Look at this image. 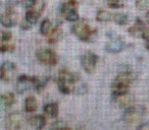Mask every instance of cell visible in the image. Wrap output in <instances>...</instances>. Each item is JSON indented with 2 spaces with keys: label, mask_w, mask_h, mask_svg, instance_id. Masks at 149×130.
I'll return each instance as SVG.
<instances>
[{
  "label": "cell",
  "mask_w": 149,
  "mask_h": 130,
  "mask_svg": "<svg viewBox=\"0 0 149 130\" xmlns=\"http://www.w3.org/2000/svg\"><path fill=\"white\" fill-rule=\"evenodd\" d=\"M77 81H79V77L66 69H61L58 73V89L63 95L74 93L77 89Z\"/></svg>",
  "instance_id": "6da1fadb"
},
{
  "label": "cell",
  "mask_w": 149,
  "mask_h": 130,
  "mask_svg": "<svg viewBox=\"0 0 149 130\" xmlns=\"http://www.w3.org/2000/svg\"><path fill=\"white\" fill-rule=\"evenodd\" d=\"M133 76L131 72H122L114 78L111 83V91L114 98L126 95L129 91V87L132 85Z\"/></svg>",
  "instance_id": "7a4b0ae2"
},
{
  "label": "cell",
  "mask_w": 149,
  "mask_h": 130,
  "mask_svg": "<svg viewBox=\"0 0 149 130\" xmlns=\"http://www.w3.org/2000/svg\"><path fill=\"white\" fill-rule=\"evenodd\" d=\"M44 8H45V3L42 0H38L37 3L34 7L30 9H27V12H26L25 19L22 21L21 28L22 30H29L33 27L34 25H36L39 19L40 15L42 14Z\"/></svg>",
  "instance_id": "3957f363"
},
{
  "label": "cell",
  "mask_w": 149,
  "mask_h": 130,
  "mask_svg": "<svg viewBox=\"0 0 149 130\" xmlns=\"http://www.w3.org/2000/svg\"><path fill=\"white\" fill-rule=\"evenodd\" d=\"M72 33L83 42H90L93 35H95V31L91 29L85 19L76 21L72 27Z\"/></svg>",
  "instance_id": "277c9868"
},
{
  "label": "cell",
  "mask_w": 149,
  "mask_h": 130,
  "mask_svg": "<svg viewBox=\"0 0 149 130\" xmlns=\"http://www.w3.org/2000/svg\"><path fill=\"white\" fill-rule=\"evenodd\" d=\"M77 2L74 0H68L64 2L60 7V14L68 21L76 23L79 21V13L77 11Z\"/></svg>",
  "instance_id": "5b68a950"
},
{
  "label": "cell",
  "mask_w": 149,
  "mask_h": 130,
  "mask_svg": "<svg viewBox=\"0 0 149 130\" xmlns=\"http://www.w3.org/2000/svg\"><path fill=\"white\" fill-rule=\"evenodd\" d=\"M108 42L105 45V50L109 53H118L125 47L123 39L116 33H108Z\"/></svg>",
  "instance_id": "8992f818"
},
{
  "label": "cell",
  "mask_w": 149,
  "mask_h": 130,
  "mask_svg": "<svg viewBox=\"0 0 149 130\" xmlns=\"http://www.w3.org/2000/svg\"><path fill=\"white\" fill-rule=\"evenodd\" d=\"M36 56H37V59L45 65L53 66L57 63V56H56L55 52L52 51L51 49H48V48L39 49L37 51Z\"/></svg>",
  "instance_id": "52a82bcc"
},
{
  "label": "cell",
  "mask_w": 149,
  "mask_h": 130,
  "mask_svg": "<svg viewBox=\"0 0 149 130\" xmlns=\"http://www.w3.org/2000/svg\"><path fill=\"white\" fill-rule=\"evenodd\" d=\"M98 56L93 52H87L81 58V64L87 73H93L97 66Z\"/></svg>",
  "instance_id": "ba28073f"
},
{
  "label": "cell",
  "mask_w": 149,
  "mask_h": 130,
  "mask_svg": "<svg viewBox=\"0 0 149 130\" xmlns=\"http://www.w3.org/2000/svg\"><path fill=\"white\" fill-rule=\"evenodd\" d=\"M144 115V110L142 108L137 107H130L126 110L124 114V120L127 123L135 124L141 121Z\"/></svg>",
  "instance_id": "9c48e42d"
},
{
  "label": "cell",
  "mask_w": 149,
  "mask_h": 130,
  "mask_svg": "<svg viewBox=\"0 0 149 130\" xmlns=\"http://www.w3.org/2000/svg\"><path fill=\"white\" fill-rule=\"evenodd\" d=\"M15 72H17V65L13 62L5 61L1 65L0 77L3 81H10L15 77Z\"/></svg>",
  "instance_id": "30bf717a"
},
{
  "label": "cell",
  "mask_w": 149,
  "mask_h": 130,
  "mask_svg": "<svg viewBox=\"0 0 149 130\" xmlns=\"http://www.w3.org/2000/svg\"><path fill=\"white\" fill-rule=\"evenodd\" d=\"M35 76H27V75H21L17 81V91L19 94H24L25 91H29L30 89H35Z\"/></svg>",
  "instance_id": "8fae6325"
},
{
  "label": "cell",
  "mask_w": 149,
  "mask_h": 130,
  "mask_svg": "<svg viewBox=\"0 0 149 130\" xmlns=\"http://www.w3.org/2000/svg\"><path fill=\"white\" fill-rule=\"evenodd\" d=\"M24 122V116L21 113H11L6 118V128L9 130H19Z\"/></svg>",
  "instance_id": "7c38bea8"
},
{
  "label": "cell",
  "mask_w": 149,
  "mask_h": 130,
  "mask_svg": "<svg viewBox=\"0 0 149 130\" xmlns=\"http://www.w3.org/2000/svg\"><path fill=\"white\" fill-rule=\"evenodd\" d=\"M2 25L5 28H13L17 23V15L15 7H6V10L1 17Z\"/></svg>",
  "instance_id": "4fadbf2b"
},
{
  "label": "cell",
  "mask_w": 149,
  "mask_h": 130,
  "mask_svg": "<svg viewBox=\"0 0 149 130\" xmlns=\"http://www.w3.org/2000/svg\"><path fill=\"white\" fill-rule=\"evenodd\" d=\"M147 32V28L140 19H136L135 23L132 27L129 29V34L135 38H143L144 39L145 34Z\"/></svg>",
  "instance_id": "5bb4252c"
},
{
  "label": "cell",
  "mask_w": 149,
  "mask_h": 130,
  "mask_svg": "<svg viewBox=\"0 0 149 130\" xmlns=\"http://www.w3.org/2000/svg\"><path fill=\"white\" fill-rule=\"evenodd\" d=\"M29 123L35 130H41L46 125V119L42 115H36L30 118Z\"/></svg>",
  "instance_id": "9a60e30c"
},
{
  "label": "cell",
  "mask_w": 149,
  "mask_h": 130,
  "mask_svg": "<svg viewBox=\"0 0 149 130\" xmlns=\"http://www.w3.org/2000/svg\"><path fill=\"white\" fill-rule=\"evenodd\" d=\"M38 108V103H37V100H36L35 97H28L25 101V110L26 112L28 113H33L37 110Z\"/></svg>",
  "instance_id": "2e32d148"
},
{
  "label": "cell",
  "mask_w": 149,
  "mask_h": 130,
  "mask_svg": "<svg viewBox=\"0 0 149 130\" xmlns=\"http://www.w3.org/2000/svg\"><path fill=\"white\" fill-rule=\"evenodd\" d=\"M62 36V31L60 28L56 27V28H53L51 30V32L49 33V35L47 36V39H48V42L51 44H54L56 42H58L60 40Z\"/></svg>",
  "instance_id": "e0dca14e"
},
{
  "label": "cell",
  "mask_w": 149,
  "mask_h": 130,
  "mask_svg": "<svg viewBox=\"0 0 149 130\" xmlns=\"http://www.w3.org/2000/svg\"><path fill=\"white\" fill-rule=\"evenodd\" d=\"M44 113L51 118H55L58 115V105L56 103H49L44 107Z\"/></svg>",
  "instance_id": "ac0fdd59"
},
{
  "label": "cell",
  "mask_w": 149,
  "mask_h": 130,
  "mask_svg": "<svg viewBox=\"0 0 149 130\" xmlns=\"http://www.w3.org/2000/svg\"><path fill=\"white\" fill-rule=\"evenodd\" d=\"M113 17L114 14L110 13L109 11L107 10H99L96 14V19L97 21H100V23H107V21H113Z\"/></svg>",
  "instance_id": "d6986e66"
},
{
  "label": "cell",
  "mask_w": 149,
  "mask_h": 130,
  "mask_svg": "<svg viewBox=\"0 0 149 130\" xmlns=\"http://www.w3.org/2000/svg\"><path fill=\"white\" fill-rule=\"evenodd\" d=\"M52 29H53V28H52L51 21H50L49 19H45L42 21L41 25H40V33H41L42 35L47 37V36L49 35L50 32H51Z\"/></svg>",
  "instance_id": "ffe728a7"
},
{
  "label": "cell",
  "mask_w": 149,
  "mask_h": 130,
  "mask_svg": "<svg viewBox=\"0 0 149 130\" xmlns=\"http://www.w3.org/2000/svg\"><path fill=\"white\" fill-rule=\"evenodd\" d=\"M113 21H114V23H116L118 25H127V23L129 21V17L127 13L118 12L114 14Z\"/></svg>",
  "instance_id": "44dd1931"
},
{
  "label": "cell",
  "mask_w": 149,
  "mask_h": 130,
  "mask_svg": "<svg viewBox=\"0 0 149 130\" xmlns=\"http://www.w3.org/2000/svg\"><path fill=\"white\" fill-rule=\"evenodd\" d=\"M2 102L5 107H10L15 103V96L13 93H6L2 95Z\"/></svg>",
  "instance_id": "7402d4cb"
},
{
  "label": "cell",
  "mask_w": 149,
  "mask_h": 130,
  "mask_svg": "<svg viewBox=\"0 0 149 130\" xmlns=\"http://www.w3.org/2000/svg\"><path fill=\"white\" fill-rule=\"evenodd\" d=\"M15 44L13 42V40L11 41H7V42H1V46H0V49H1V52H11L15 50Z\"/></svg>",
  "instance_id": "603a6c76"
},
{
  "label": "cell",
  "mask_w": 149,
  "mask_h": 130,
  "mask_svg": "<svg viewBox=\"0 0 149 130\" xmlns=\"http://www.w3.org/2000/svg\"><path fill=\"white\" fill-rule=\"evenodd\" d=\"M135 6L138 10H147V9H149V0H136Z\"/></svg>",
  "instance_id": "cb8c5ba5"
},
{
  "label": "cell",
  "mask_w": 149,
  "mask_h": 130,
  "mask_svg": "<svg viewBox=\"0 0 149 130\" xmlns=\"http://www.w3.org/2000/svg\"><path fill=\"white\" fill-rule=\"evenodd\" d=\"M123 1L122 0H107V5L110 8L118 9L123 6Z\"/></svg>",
  "instance_id": "d4e9b609"
},
{
  "label": "cell",
  "mask_w": 149,
  "mask_h": 130,
  "mask_svg": "<svg viewBox=\"0 0 149 130\" xmlns=\"http://www.w3.org/2000/svg\"><path fill=\"white\" fill-rule=\"evenodd\" d=\"M38 0H22V5H23L25 8L30 9L32 7H34L37 3Z\"/></svg>",
  "instance_id": "484cf974"
},
{
  "label": "cell",
  "mask_w": 149,
  "mask_h": 130,
  "mask_svg": "<svg viewBox=\"0 0 149 130\" xmlns=\"http://www.w3.org/2000/svg\"><path fill=\"white\" fill-rule=\"evenodd\" d=\"M11 40H13V34H11V32L2 31V33H1V42H7V41H11Z\"/></svg>",
  "instance_id": "4316f807"
},
{
  "label": "cell",
  "mask_w": 149,
  "mask_h": 130,
  "mask_svg": "<svg viewBox=\"0 0 149 130\" xmlns=\"http://www.w3.org/2000/svg\"><path fill=\"white\" fill-rule=\"evenodd\" d=\"M139 130H149V124H143V125H141Z\"/></svg>",
  "instance_id": "83f0119b"
},
{
  "label": "cell",
  "mask_w": 149,
  "mask_h": 130,
  "mask_svg": "<svg viewBox=\"0 0 149 130\" xmlns=\"http://www.w3.org/2000/svg\"><path fill=\"white\" fill-rule=\"evenodd\" d=\"M144 39L146 40V48H147V50L149 51V36H146Z\"/></svg>",
  "instance_id": "f1b7e54d"
},
{
  "label": "cell",
  "mask_w": 149,
  "mask_h": 130,
  "mask_svg": "<svg viewBox=\"0 0 149 130\" xmlns=\"http://www.w3.org/2000/svg\"><path fill=\"white\" fill-rule=\"evenodd\" d=\"M56 130H70V128H66V127H60V128H58V129H56Z\"/></svg>",
  "instance_id": "f546056e"
},
{
  "label": "cell",
  "mask_w": 149,
  "mask_h": 130,
  "mask_svg": "<svg viewBox=\"0 0 149 130\" xmlns=\"http://www.w3.org/2000/svg\"><path fill=\"white\" fill-rule=\"evenodd\" d=\"M146 19H147V23H149V11L147 12V14H146Z\"/></svg>",
  "instance_id": "4dcf8cb0"
}]
</instances>
